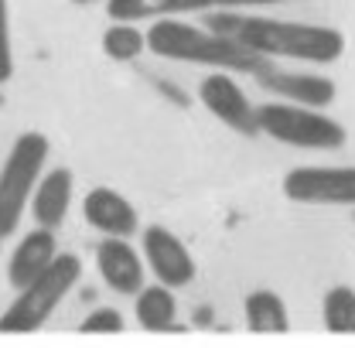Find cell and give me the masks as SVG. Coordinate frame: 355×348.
Wrapping results in <instances>:
<instances>
[{"instance_id": "1", "label": "cell", "mask_w": 355, "mask_h": 348, "mask_svg": "<svg viewBox=\"0 0 355 348\" xmlns=\"http://www.w3.org/2000/svg\"><path fill=\"white\" fill-rule=\"evenodd\" d=\"M205 28L232 38L236 44H243V48H250L253 55H263V58H297V62L328 65V62L342 58V51H345L342 31L321 28V24H297V21L216 10V14L205 17Z\"/></svg>"}, {"instance_id": "2", "label": "cell", "mask_w": 355, "mask_h": 348, "mask_svg": "<svg viewBox=\"0 0 355 348\" xmlns=\"http://www.w3.org/2000/svg\"><path fill=\"white\" fill-rule=\"evenodd\" d=\"M147 48L161 58L175 62H191V65H212V69H229V72H250L260 76L270 69V58L253 55L250 48L236 44L225 35H216L209 28H195L175 17H157L147 31Z\"/></svg>"}, {"instance_id": "3", "label": "cell", "mask_w": 355, "mask_h": 348, "mask_svg": "<svg viewBox=\"0 0 355 348\" xmlns=\"http://www.w3.org/2000/svg\"><path fill=\"white\" fill-rule=\"evenodd\" d=\"M79 273H83L79 256H72V253L55 256V263L44 270L28 290H21V297L3 311V317H0V335H7V331H17V335L38 331L44 321L51 317V311L62 304V297L72 290V284L79 280Z\"/></svg>"}, {"instance_id": "4", "label": "cell", "mask_w": 355, "mask_h": 348, "mask_svg": "<svg viewBox=\"0 0 355 348\" xmlns=\"http://www.w3.org/2000/svg\"><path fill=\"white\" fill-rule=\"evenodd\" d=\"M260 116V133L291 143V147H304V150H335L345 143L342 123H335L331 116L308 110V106H287V103H266L257 110Z\"/></svg>"}, {"instance_id": "5", "label": "cell", "mask_w": 355, "mask_h": 348, "mask_svg": "<svg viewBox=\"0 0 355 348\" xmlns=\"http://www.w3.org/2000/svg\"><path fill=\"white\" fill-rule=\"evenodd\" d=\"M44 157H48V140L42 133H24L14 140L0 171V239L17 229L31 184L44 168Z\"/></svg>"}, {"instance_id": "6", "label": "cell", "mask_w": 355, "mask_h": 348, "mask_svg": "<svg viewBox=\"0 0 355 348\" xmlns=\"http://www.w3.org/2000/svg\"><path fill=\"white\" fill-rule=\"evenodd\" d=\"M284 195L301 205H355V168H294Z\"/></svg>"}, {"instance_id": "7", "label": "cell", "mask_w": 355, "mask_h": 348, "mask_svg": "<svg viewBox=\"0 0 355 348\" xmlns=\"http://www.w3.org/2000/svg\"><path fill=\"white\" fill-rule=\"evenodd\" d=\"M198 96H202L205 110H209L212 116H219L229 130L246 133V137L260 133V116H257L253 103L246 99L243 89L236 86V79H229L225 72H216V76L202 79Z\"/></svg>"}, {"instance_id": "8", "label": "cell", "mask_w": 355, "mask_h": 348, "mask_svg": "<svg viewBox=\"0 0 355 348\" xmlns=\"http://www.w3.org/2000/svg\"><path fill=\"white\" fill-rule=\"evenodd\" d=\"M287 0H106V10L116 24H130L144 17H178L195 10H236V7H266Z\"/></svg>"}, {"instance_id": "9", "label": "cell", "mask_w": 355, "mask_h": 348, "mask_svg": "<svg viewBox=\"0 0 355 348\" xmlns=\"http://www.w3.org/2000/svg\"><path fill=\"white\" fill-rule=\"evenodd\" d=\"M144 253L150 270L157 273V280L164 287H184L195 280V263L191 253L184 250V243L178 239L175 232H168L164 225H150L144 232Z\"/></svg>"}, {"instance_id": "10", "label": "cell", "mask_w": 355, "mask_h": 348, "mask_svg": "<svg viewBox=\"0 0 355 348\" xmlns=\"http://www.w3.org/2000/svg\"><path fill=\"white\" fill-rule=\"evenodd\" d=\"M257 82L273 92V96H284L291 103H301L308 110H321L335 99V82L324 79V76H308V72H280V69H266L257 76Z\"/></svg>"}, {"instance_id": "11", "label": "cell", "mask_w": 355, "mask_h": 348, "mask_svg": "<svg viewBox=\"0 0 355 348\" xmlns=\"http://www.w3.org/2000/svg\"><path fill=\"white\" fill-rule=\"evenodd\" d=\"M96 266L116 294H140L144 290V266H140V256L133 253L130 243H123L116 236L103 239L96 246Z\"/></svg>"}, {"instance_id": "12", "label": "cell", "mask_w": 355, "mask_h": 348, "mask_svg": "<svg viewBox=\"0 0 355 348\" xmlns=\"http://www.w3.org/2000/svg\"><path fill=\"white\" fill-rule=\"evenodd\" d=\"M83 212H86L89 225L99 229V232H106V236L127 239V236L137 232V212H133V205L123 195L110 191V188H92L86 195V202H83Z\"/></svg>"}, {"instance_id": "13", "label": "cell", "mask_w": 355, "mask_h": 348, "mask_svg": "<svg viewBox=\"0 0 355 348\" xmlns=\"http://www.w3.org/2000/svg\"><path fill=\"white\" fill-rule=\"evenodd\" d=\"M51 263H55V236H51V229H35L14 250L10 266H7V277H10V284L17 290H28Z\"/></svg>"}, {"instance_id": "14", "label": "cell", "mask_w": 355, "mask_h": 348, "mask_svg": "<svg viewBox=\"0 0 355 348\" xmlns=\"http://www.w3.org/2000/svg\"><path fill=\"white\" fill-rule=\"evenodd\" d=\"M69 202H72V171L65 168L48 171L35 191V222L42 229H58L65 222Z\"/></svg>"}, {"instance_id": "15", "label": "cell", "mask_w": 355, "mask_h": 348, "mask_svg": "<svg viewBox=\"0 0 355 348\" xmlns=\"http://www.w3.org/2000/svg\"><path fill=\"white\" fill-rule=\"evenodd\" d=\"M137 321L144 331H175V294L161 287H147L137 294Z\"/></svg>"}, {"instance_id": "16", "label": "cell", "mask_w": 355, "mask_h": 348, "mask_svg": "<svg viewBox=\"0 0 355 348\" xmlns=\"http://www.w3.org/2000/svg\"><path fill=\"white\" fill-rule=\"evenodd\" d=\"M246 324H250V331H287L291 328V321H287V307L284 301L273 294V290H253L250 297H246Z\"/></svg>"}, {"instance_id": "17", "label": "cell", "mask_w": 355, "mask_h": 348, "mask_svg": "<svg viewBox=\"0 0 355 348\" xmlns=\"http://www.w3.org/2000/svg\"><path fill=\"white\" fill-rule=\"evenodd\" d=\"M324 328L335 335H355V290L331 287L324 294Z\"/></svg>"}, {"instance_id": "18", "label": "cell", "mask_w": 355, "mask_h": 348, "mask_svg": "<svg viewBox=\"0 0 355 348\" xmlns=\"http://www.w3.org/2000/svg\"><path fill=\"white\" fill-rule=\"evenodd\" d=\"M144 48H147V35L137 31L133 24H113V28L103 35V51H106L113 62H133Z\"/></svg>"}, {"instance_id": "19", "label": "cell", "mask_w": 355, "mask_h": 348, "mask_svg": "<svg viewBox=\"0 0 355 348\" xmlns=\"http://www.w3.org/2000/svg\"><path fill=\"white\" fill-rule=\"evenodd\" d=\"M79 331H83V335H96V331L120 335V331H123V317H120V311H113V307H99V311H92L86 321L79 324Z\"/></svg>"}, {"instance_id": "20", "label": "cell", "mask_w": 355, "mask_h": 348, "mask_svg": "<svg viewBox=\"0 0 355 348\" xmlns=\"http://www.w3.org/2000/svg\"><path fill=\"white\" fill-rule=\"evenodd\" d=\"M14 76V55H10V14L7 0H0V86Z\"/></svg>"}, {"instance_id": "21", "label": "cell", "mask_w": 355, "mask_h": 348, "mask_svg": "<svg viewBox=\"0 0 355 348\" xmlns=\"http://www.w3.org/2000/svg\"><path fill=\"white\" fill-rule=\"evenodd\" d=\"M72 3H96V0H72Z\"/></svg>"}]
</instances>
